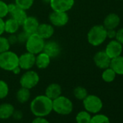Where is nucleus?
Instances as JSON below:
<instances>
[{
  "label": "nucleus",
  "mask_w": 123,
  "mask_h": 123,
  "mask_svg": "<svg viewBox=\"0 0 123 123\" xmlns=\"http://www.w3.org/2000/svg\"><path fill=\"white\" fill-rule=\"evenodd\" d=\"M20 25L13 18H10L5 20V33L10 34H16L19 29Z\"/></svg>",
  "instance_id": "obj_21"
},
{
  "label": "nucleus",
  "mask_w": 123,
  "mask_h": 123,
  "mask_svg": "<svg viewBox=\"0 0 123 123\" xmlns=\"http://www.w3.org/2000/svg\"><path fill=\"white\" fill-rule=\"evenodd\" d=\"M70 20V17L68 12L52 11L49 15V23L54 27H64L65 26Z\"/></svg>",
  "instance_id": "obj_8"
},
{
  "label": "nucleus",
  "mask_w": 123,
  "mask_h": 123,
  "mask_svg": "<svg viewBox=\"0 0 123 123\" xmlns=\"http://www.w3.org/2000/svg\"><path fill=\"white\" fill-rule=\"evenodd\" d=\"M21 71H22V70H21V68L19 67V66H18V67H16L12 71V73L14 74V75H19L20 73H21Z\"/></svg>",
  "instance_id": "obj_39"
},
{
  "label": "nucleus",
  "mask_w": 123,
  "mask_h": 123,
  "mask_svg": "<svg viewBox=\"0 0 123 123\" xmlns=\"http://www.w3.org/2000/svg\"><path fill=\"white\" fill-rule=\"evenodd\" d=\"M31 123H50L46 117H36L32 121Z\"/></svg>",
  "instance_id": "obj_35"
},
{
  "label": "nucleus",
  "mask_w": 123,
  "mask_h": 123,
  "mask_svg": "<svg viewBox=\"0 0 123 123\" xmlns=\"http://www.w3.org/2000/svg\"><path fill=\"white\" fill-rule=\"evenodd\" d=\"M15 107L10 103H3L0 104V119H7L12 117Z\"/></svg>",
  "instance_id": "obj_20"
},
{
  "label": "nucleus",
  "mask_w": 123,
  "mask_h": 123,
  "mask_svg": "<svg viewBox=\"0 0 123 123\" xmlns=\"http://www.w3.org/2000/svg\"><path fill=\"white\" fill-rule=\"evenodd\" d=\"M8 15V4H7L3 0H0V18L4 19Z\"/></svg>",
  "instance_id": "obj_31"
},
{
  "label": "nucleus",
  "mask_w": 123,
  "mask_h": 123,
  "mask_svg": "<svg viewBox=\"0 0 123 123\" xmlns=\"http://www.w3.org/2000/svg\"><path fill=\"white\" fill-rule=\"evenodd\" d=\"M110 68L117 75H123V56L120 55L111 59Z\"/></svg>",
  "instance_id": "obj_22"
},
{
  "label": "nucleus",
  "mask_w": 123,
  "mask_h": 123,
  "mask_svg": "<svg viewBox=\"0 0 123 123\" xmlns=\"http://www.w3.org/2000/svg\"><path fill=\"white\" fill-rule=\"evenodd\" d=\"M93 60L95 65L101 70H104L110 67L111 59L108 56L104 50L97 51L94 54Z\"/></svg>",
  "instance_id": "obj_13"
},
{
  "label": "nucleus",
  "mask_w": 123,
  "mask_h": 123,
  "mask_svg": "<svg viewBox=\"0 0 123 123\" xmlns=\"http://www.w3.org/2000/svg\"><path fill=\"white\" fill-rule=\"evenodd\" d=\"M10 46L11 45L8 41V38L7 37L2 36V35L0 36V53L10 50Z\"/></svg>",
  "instance_id": "obj_30"
},
{
  "label": "nucleus",
  "mask_w": 123,
  "mask_h": 123,
  "mask_svg": "<svg viewBox=\"0 0 123 123\" xmlns=\"http://www.w3.org/2000/svg\"><path fill=\"white\" fill-rule=\"evenodd\" d=\"M61 50V46L59 43L55 41L50 40L48 41H45L43 51L48 54L51 59H53L57 57L60 54Z\"/></svg>",
  "instance_id": "obj_14"
},
{
  "label": "nucleus",
  "mask_w": 123,
  "mask_h": 123,
  "mask_svg": "<svg viewBox=\"0 0 123 123\" xmlns=\"http://www.w3.org/2000/svg\"><path fill=\"white\" fill-rule=\"evenodd\" d=\"M90 123H110V119L106 115L98 113L91 117Z\"/></svg>",
  "instance_id": "obj_27"
},
{
  "label": "nucleus",
  "mask_w": 123,
  "mask_h": 123,
  "mask_svg": "<svg viewBox=\"0 0 123 123\" xmlns=\"http://www.w3.org/2000/svg\"><path fill=\"white\" fill-rule=\"evenodd\" d=\"M8 41L10 43V45H13L15 44L16 43H18V37L16 34H10L9 37H7Z\"/></svg>",
  "instance_id": "obj_37"
},
{
  "label": "nucleus",
  "mask_w": 123,
  "mask_h": 123,
  "mask_svg": "<svg viewBox=\"0 0 123 123\" xmlns=\"http://www.w3.org/2000/svg\"><path fill=\"white\" fill-rule=\"evenodd\" d=\"M5 33V20L0 18V36Z\"/></svg>",
  "instance_id": "obj_38"
},
{
  "label": "nucleus",
  "mask_w": 123,
  "mask_h": 123,
  "mask_svg": "<svg viewBox=\"0 0 123 123\" xmlns=\"http://www.w3.org/2000/svg\"><path fill=\"white\" fill-rule=\"evenodd\" d=\"M115 39L123 46V28H121L117 31V35Z\"/></svg>",
  "instance_id": "obj_33"
},
{
  "label": "nucleus",
  "mask_w": 123,
  "mask_h": 123,
  "mask_svg": "<svg viewBox=\"0 0 123 123\" xmlns=\"http://www.w3.org/2000/svg\"><path fill=\"white\" fill-rule=\"evenodd\" d=\"M36 33L44 40L50 39L54 33V27L51 23H40Z\"/></svg>",
  "instance_id": "obj_16"
},
{
  "label": "nucleus",
  "mask_w": 123,
  "mask_h": 123,
  "mask_svg": "<svg viewBox=\"0 0 123 123\" xmlns=\"http://www.w3.org/2000/svg\"><path fill=\"white\" fill-rule=\"evenodd\" d=\"M116 35H117V31H116V29L106 30V36H107V38H109L110 40L115 39Z\"/></svg>",
  "instance_id": "obj_34"
},
{
  "label": "nucleus",
  "mask_w": 123,
  "mask_h": 123,
  "mask_svg": "<svg viewBox=\"0 0 123 123\" xmlns=\"http://www.w3.org/2000/svg\"><path fill=\"white\" fill-rule=\"evenodd\" d=\"M34 2L35 0H15V3L18 7L26 11L33 7Z\"/></svg>",
  "instance_id": "obj_28"
},
{
  "label": "nucleus",
  "mask_w": 123,
  "mask_h": 123,
  "mask_svg": "<svg viewBox=\"0 0 123 123\" xmlns=\"http://www.w3.org/2000/svg\"><path fill=\"white\" fill-rule=\"evenodd\" d=\"M19 66V56L14 51L8 50L0 53V68L7 72H12Z\"/></svg>",
  "instance_id": "obj_3"
},
{
  "label": "nucleus",
  "mask_w": 123,
  "mask_h": 123,
  "mask_svg": "<svg viewBox=\"0 0 123 123\" xmlns=\"http://www.w3.org/2000/svg\"><path fill=\"white\" fill-rule=\"evenodd\" d=\"M53 111L60 115H69L73 110V103L67 96L61 95L52 101Z\"/></svg>",
  "instance_id": "obj_4"
},
{
  "label": "nucleus",
  "mask_w": 123,
  "mask_h": 123,
  "mask_svg": "<svg viewBox=\"0 0 123 123\" xmlns=\"http://www.w3.org/2000/svg\"><path fill=\"white\" fill-rule=\"evenodd\" d=\"M51 58L48 54L43 51H41V53L36 55L35 66H36V68L40 70L46 69L51 63Z\"/></svg>",
  "instance_id": "obj_19"
},
{
  "label": "nucleus",
  "mask_w": 123,
  "mask_h": 123,
  "mask_svg": "<svg viewBox=\"0 0 123 123\" xmlns=\"http://www.w3.org/2000/svg\"><path fill=\"white\" fill-rule=\"evenodd\" d=\"M83 105L86 111L93 114L99 113L103 108L102 100L94 94H88L83 100Z\"/></svg>",
  "instance_id": "obj_6"
},
{
  "label": "nucleus",
  "mask_w": 123,
  "mask_h": 123,
  "mask_svg": "<svg viewBox=\"0 0 123 123\" xmlns=\"http://www.w3.org/2000/svg\"><path fill=\"white\" fill-rule=\"evenodd\" d=\"M73 95L75 98L80 101H83L88 95V91L83 86H77L73 90Z\"/></svg>",
  "instance_id": "obj_26"
},
{
  "label": "nucleus",
  "mask_w": 123,
  "mask_h": 123,
  "mask_svg": "<svg viewBox=\"0 0 123 123\" xmlns=\"http://www.w3.org/2000/svg\"><path fill=\"white\" fill-rule=\"evenodd\" d=\"M40 81V76L37 72L33 70H25L20 78V85L21 87L31 90L35 88Z\"/></svg>",
  "instance_id": "obj_7"
},
{
  "label": "nucleus",
  "mask_w": 123,
  "mask_h": 123,
  "mask_svg": "<svg viewBox=\"0 0 123 123\" xmlns=\"http://www.w3.org/2000/svg\"><path fill=\"white\" fill-rule=\"evenodd\" d=\"M44 44L45 40L36 33L29 35L25 43L26 51L34 55L43 51Z\"/></svg>",
  "instance_id": "obj_5"
},
{
  "label": "nucleus",
  "mask_w": 123,
  "mask_h": 123,
  "mask_svg": "<svg viewBox=\"0 0 123 123\" xmlns=\"http://www.w3.org/2000/svg\"><path fill=\"white\" fill-rule=\"evenodd\" d=\"M12 117L16 120H20L23 117V114L20 110H15L12 114Z\"/></svg>",
  "instance_id": "obj_36"
},
{
  "label": "nucleus",
  "mask_w": 123,
  "mask_h": 123,
  "mask_svg": "<svg viewBox=\"0 0 123 123\" xmlns=\"http://www.w3.org/2000/svg\"><path fill=\"white\" fill-rule=\"evenodd\" d=\"M43 2H46V3H49L50 0H43Z\"/></svg>",
  "instance_id": "obj_40"
},
{
  "label": "nucleus",
  "mask_w": 123,
  "mask_h": 123,
  "mask_svg": "<svg viewBox=\"0 0 123 123\" xmlns=\"http://www.w3.org/2000/svg\"><path fill=\"white\" fill-rule=\"evenodd\" d=\"M31 98V90L20 87L16 92V99L20 104H25L29 101Z\"/></svg>",
  "instance_id": "obj_23"
},
{
  "label": "nucleus",
  "mask_w": 123,
  "mask_h": 123,
  "mask_svg": "<svg viewBox=\"0 0 123 123\" xmlns=\"http://www.w3.org/2000/svg\"><path fill=\"white\" fill-rule=\"evenodd\" d=\"M122 51L123 46L116 39L110 40L104 49V51L111 59L122 55Z\"/></svg>",
  "instance_id": "obj_11"
},
{
  "label": "nucleus",
  "mask_w": 123,
  "mask_h": 123,
  "mask_svg": "<svg viewBox=\"0 0 123 123\" xmlns=\"http://www.w3.org/2000/svg\"><path fill=\"white\" fill-rule=\"evenodd\" d=\"M36 55L30 53L25 52L19 56V67L22 70H31L35 66Z\"/></svg>",
  "instance_id": "obj_12"
},
{
  "label": "nucleus",
  "mask_w": 123,
  "mask_h": 123,
  "mask_svg": "<svg viewBox=\"0 0 123 123\" xmlns=\"http://www.w3.org/2000/svg\"><path fill=\"white\" fill-rule=\"evenodd\" d=\"M120 17L114 12L108 14L103 22V25L106 30L109 29H116L120 23Z\"/></svg>",
  "instance_id": "obj_17"
},
{
  "label": "nucleus",
  "mask_w": 123,
  "mask_h": 123,
  "mask_svg": "<svg viewBox=\"0 0 123 123\" xmlns=\"http://www.w3.org/2000/svg\"><path fill=\"white\" fill-rule=\"evenodd\" d=\"M106 29L103 25H95L90 28L87 33V40L93 46H98L106 40Z\"/></svg>",
  "instance_id": "obj_2"
},
{
  "label": "nucleus",
  "mask_w": 123,
  "mask_h": 123,
  "mask_svg": "<svg viewBox=\"0 0 123 123\" xmlns=\"http://www.w3.org/2000/svg\"><path fill=\"white\" fill-rule=\"evenodd\" d=\"M28 34L26 33L25 32L23 31L22 33H20L19 34L17 35L18 37V43H25L28 37Z\"/></svg>",
  "instance_id": "obj_32"
},
{
  "label": "nucleus",
  "mask_w": 123,
  "mask_h": 123,
  "mask_svg": "<svg viewBox=\"0 0 123 123\" xmlns=\"http://www.w3.org/2000/svg\"><path fill=\"white\" fill-rule=\"evenodd\" d=\"M116 76H117V74L110 67L103 70V72L101 74L102 80L105 83H108L113 82L115 80Z\"/></svg>",
  "instance_id": "obj_24"
},
{
  "label": "nucleus",
  "mask_w": 123,
  "mask_h": 123,
  "mask_svg": "<svg viewBox=\"0 0 123 123\" xmlns=\"http://www.w3.org/2000/svg\"><path fill=\"white\" fill-rule=\"evenodd\" d=\"M75 0H50L49 6L52 11L68 12L75 5Z\"/></svg>",
  "instance_id": "obj_9"
},
{
  "label": "nucleus",
  "mask_w": 123,
  "mask_h": 123,
  "mask_svg": "<svg viewBox=\"0 0 123 123\" xmlns=\"http://www.w3.org/2000/svg\"><path fill=\"white\" fill-rule=\"evenodd\" d=\"M10 92V88L7 83L3 80H0V99L5 98Z\"/></svg>",
  "instance_id": "obj_29"
},
{
  "label": "nucleus",
  "mask_w": 123,
  "mask_h": 123,
  "mask_svg": "<svg viewBox=\"0 0 123 123\" xmlns=\"http://www.w3.org/2000/svg\"><path fill=\"white\" fill-rule=\"evenodd\" d=\"M40 23L34 16H28L23 25H21L24 32L28 35L36 33Z\"/></svg>",
  "instance_id": "obj_15"
},
{
  "label": "nucleus",
  "mask_w": 123,
  "mask_h": 123,
  "mask_svg": "<svg viewBox=\"0 0 123 123\" xmlns=\"http://www.w3.org/2000/svg\"><path fill=\"white\" fill-rule=\"evenodd\" d=\"M91 117L92 116L88 111L83 110L79 111L76 114L75 120L77 123H90Z\"/></svg>",
  "instance_id": "obj_25"
},
{
  "label": "nucleus",
  "mask_w": 123,
  "mask_h": 123,
  "mask_svg": "<svg viewBox=\"0 0 123 123\" xmlns=\"http://www.w3.org/2000/svg\"><path fill=\"white\" fill-rule=\"evenodd\" d=\"M30 109L35 117H46L53 111L52 100L45 94L38 95L31 101Z\"/></svg>",
  "instance_id": "obj_1"
},
{
  "label": "nucleus",
  "mask_w": 123,
  "mask_h": 123,
  "mask_svg": "<svg viewBox=\"0 0 123 123\" xmlns=\"http://www.w3.org/2000/svg\"><path fill=\"white\" fill-rule=\"evenodd\" d=\"M8 12L11 18L15 20L20 25V26L23 25V23L28 16L26 12V10L18 7L15 2L8 4Z\"/></svg>",
  "instance_id": "obj_10"
},
{
  "label": "nucleus",
  "mask_w": 123,
  "mask_h": 123,
  "mask_svg": "<svg viewBox=\"0 0 123 123\" xmlns=\"http://www.w3.org/2000/svg\"><path fill=\"white\" fill-rule=\"evenodd\" d=\"M119 1H123V0H119Z\"/></svg>",
  "instance_id": "obj_41"
},
{
  "label": "nucleus",
  "mask_w": 123,
  "mask_h": 123,
  "mask_svg": "<svg viewBox=\"0 0 123 123\" xmlns=\"http://www.w3.org/2000/svg\"><path fill=\"white\" fill-rule=\"evenodd\" d=\"M62 93V89L61 86L59 83H50L46 88L44 94L48 98H49L50 99L53 101L54 99L61 96Z\"/></svg>",
  "instance_id": "obj_18"
}]
</instances>
